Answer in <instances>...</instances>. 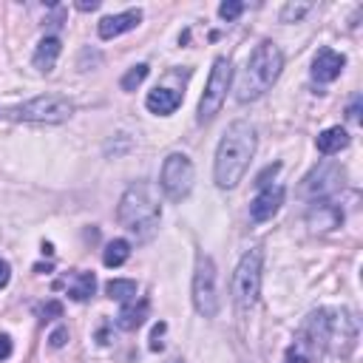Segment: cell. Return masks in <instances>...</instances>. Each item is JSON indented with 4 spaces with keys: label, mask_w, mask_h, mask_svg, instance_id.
Returning <instances> with one entry per match:
<instances>
[{
    "label": "cell",
    "mask_w": 363,
    "mask_h": 363,
    "mask_svg": "<svg viewBox=\"0 0 363 363\" xmlns=\"http://www.w3.org/2000/svg\"><path fill=\"white\" fill-rule=\"evenodd\" d=\"M242 12H244V4H242V0H227V4L219 6V15H222L225 20H236Z\"/></svg>",
    "instance_id": "7402d4cb"
},
{
    "label": "cell",
    "mask_w": 363,
    "mask_h": 363,
    "mask_svg": "<svg viewBox=\"0 0 363 363\" xmlns=\"http://www.w3.org/2000/svg\"><path fill=\"white\" fill-rule=\"evenodd\" d=\"M307 12H309V6H307V4H301V6H295V4H290V6H284V15H281V20H284V23H290L292 18L298 20V18H304Z\"/></svg>",
    "instance_id": "603a6c76"
},
{
    "label": "cell",
    "mask_w": 363,
    "mask_h": 363,
    "mask_svg": "<svg viewBox=\"0 0 363 363\" xmlns=\"http://www.w3.org/2000/svg\"><path fill=\"white\" fill-rule=\"evenodd\" d=\"M159 216H162V208H159V199H156V194H153V188L148 185V182H136V185H131L125 191V196L119 199V208H117L119 225L142 242L156 233Z\"/></svg>",
    "instance_id": "3957f363"
},
{
    "label": "cell",
    "mask_w": 363,
    "mask_h": 363,
    "mask_svg": "<svg viewBox=\"0 0 363 363\" xmlns=\"http://www.w3.org/2000/svg\"><path fill=\"white\" fill-rule=\"evenodd\" d=\"M230 80H233L230 60L216 57V63L210 69V77H208V85H205V94L199 100V122H208L222 111V105L227 100V91H230Z\"/></svg>",
    "instance_id": "5b68a950"
},
{
    "label": "cell",
    "mask_w": 363,
    "mask_h": 363,
    "mask_svg": "<svg viewBox=\"0 0 363 363\" xmlns=\"http://www.w3.org/2000/svg\"><path fill=\"white\" fill-rule=\"evenodd\" d=\"M71 114H74L71 100L60 94H40L15 111V117L26 122H66Z\"/></svg>",
    "instance_id": "ba28073f"
},
{
    "label": "cell",
    "mask_w": 363,
    "mask_h": 363,
    "mask_svg": "<svg viewBox=\"0 0 363 363\" xmlns=\"http://www.w3.org/2000/svg\"><path fill=\"white\" fill-rule=\"evenodd\" d=\"M253 153H256V131L250 122L239 119L233 122L222 142H219V150H216V165H213V176H216V185L230 191L236 188L239 182L244 179L250 162H253Z\"/></svg>",
    "instance_id": "6da1fadb"
},
{
    "label": "cell",
    "mask_w": 363,
    "mask_h": 363,
    "mask_svg": "<svg viewBox=\"0 0 363 363\" xmlns=\"http://www.w3.org/2000/svg\"><path fill=\"white\" fill-rule=\"evenodd\" d=\"M52 315H63V304H57V301H52V304H49L46 309H43V318H46V321H49Z\"/></svg>",
    "instance_id": "83f0119b"
},
{
    "label": "cell",
    "mask_w": 363,
    "mask_h": 363,
    "mask_svg": "<svg viewBox=\"0 0 363 363\" xmlns=\"http://www.w3.org/2000/svg\"><path fill=\"white\" fill-rule=\"evenodd\" d=\"M194 307L199 315L213 318L219 312V290H216V264L210 256L196 258L194 273Z\"/></svg>",
    "instance_id": "52a82bcc"
},
{
    "label": "cell",
    "mask_w": 363,
    "mask_h": 363,
    "mask_svg": "<svg viewBox=\"0 0 363 363\" xmlns=\"http://www.w3.org/2000/svg\"><path fill=\"white\" fill-rule=\"evenodd\" d=\"M315 145H318V150H321L323 156H332V153H340V150L349 145V133H346L340 125H335V128H326L323 133H318Z\"/></svg>",
    "instance_id": "2e32d148"
},
{
    "label": "cell",
    "mask_w": 363,
    "mask_h": 363,
    "mask_svg": "<svg viewBox=\"0 0 363 363\" xmlns=\"http://www.w3.org/2000/svg\"><path fill=\"white\" fill-rule=\"evenodd\" d=\"M343 66H346V57L343 54H338L332 49H321L315 54V60H312V77L318 83H332L335 77H340Z\"/></svg>",
    "instance_id": "8fae6325"
},
{
    "label": "cell",
    "mask_w": 363,
    "mask_h": 363,
    "mask_svg": "<svg viewBox=\"0 0 363 363\" xmlns=\"http://www.w3.org/2000/svg\"><path fill=\"white\" fill-rule=\"evenodd\" d=\"M60 52H63V46H60V40H57V37H43V40H40V46H37V52H35V69L49 74V71L54 69V63H57Z\"/></svg>",
    "instance_id": "9a60e30c"
},
{
    "label": "cell",
    "mask_w": 363,
    "mask_h": 363,
    "mask_svg": "<svg viewBox=\"0 0 363 363\" xmlns=\"http://www.w3.org/2000/svg\"><path fill=\"white\" fill-rule=\"evenodd\" d=\"M12 355V338L9 335H0V360H6Z\"/></svg>",
    "instance_id": "4316f807"
},
{
    "label": "cell",
    "mask_w": 363,
    "mask_h": 363,
    "mask_svg": "<svg viewBox=\"0 0 363 363\" xmlns=\"http://www.w3.org/2000/svg\"><path fill=\"white\" fill-rule=\"evenodd\" d=\"M9 278H12V267H9V261L0 258V290L9 284Z\"/></svg>",
    "instance_id": "484cf974"
},
{
    "label": "cell",
    "mask_w": 363,
    "mask_h": 363,
    "mask_svg": "<svg viewBox=\"0 0 363 363\" xmlns=\"http://www.w3.org/2000/svg\"><path fill=\"white\" fill-rule=\"evenodd\" d=\"M165 329H167L165 323H156V326H153V335H150V349H153V352L162 349V340H159V338L165 335Z\"/></svg>",
    "instance_id": "d4e9b609"
},
{
    "label": "cell",
    "mask_w": 363,
    "mask_h": 363,
    "mask_svg": "<svg viewBox=\"0 0 363 363\" xmlns=\"http://www.w3.org/2000/svg\"><path fill=\"white\" fill-rule=\"evenodd\" d=\"M94 290H97L94 273H77L74 281L69 284V295H71L74 301H88V298L94 295Z\"/></svg>",
    "instance_id": "ac0fdd59"
},
{
    "label": "cell",
    "mask_w": 363,
    "mask_h": 363,
    "mask_svg": "<svg viewBox=\"0 0 363 363\" xmlns=\"http://www.w3.org/2000/svg\"><path fill=\"white\" fill-rule=\"evenodd\" d=\"M145 77H148V66H145V63H139V66H133V69L122 77V83H119V85H122V91H136V85H142V80H145Z\"/></svg>",
    "instance_id": "44dd1931"
},
{
    "label": "cell",
    "mask_w": 363,
    "mask_h": 363,
    "mask_svg": "<svg viewBox=\"0 0 363 363\" xmlns=\"http://www.w3.org/2000/svg\"><path fill=\"white\" fill-rule=\"evenodd\" d=\"M281 69H284V54L275 43L264 40L256 46V52L250 54L239 83H236V100L239 102H253L258 100L261 94H267L275 80L281 77Z\"/></svg>",
    "instance_id": "7a4b0ae2"
},
{
    "label": "cell",
    "mask_w": 363,
    "mask_h": 363,
    "mask_svg": "<svg viewBox=\"0 0 363 363\" xmlns=\"http://www.w3.org/2000/svg\"><path fill=\"white\" fill-rule=\"evenodd\" d=\"M145 105H148V111H153V114H159V117H167V114H173V111L182 105V94L173 91V88H153V91L148 94Z\"/></svg>",
    "instance_id": "5bb4252c"
},
{
    "label": "cell",
    "mask_w": 363,
    "mask_h": 363,
    "mask_svg": "<svg viewBox=\"0 0 363 363\" xmlns=\"http://www.w3.org/2000/svg\"><path fill=\"white\" fill-rule=\"evenodd\" d=\"M128 256H131V244L125 239H114V242H108V247L102 253V264L105 267H122L128 261Z\"/></svg>",
    "instance_id": "d6986e66"
},
{
    "label": "cell",
    "mask_w": 363,
    "mask_h": 363,
    "mask_svg": "<svg viewBox=\"0 0 363 363\" xmlns=\"http://www.w3.org/2000/svg\"><path fill=\"white\" fill-rule=\"evenodd\" d=\"M338 185H340V170H338V165H321L318 170H312V173L304 179L301 194L309 196L312 202H318V199H326L329 194H335Z\"/></svg>",
    "instance_id": "9c48e42d"
},
{
    "label": "cell",
    "mask_w": 363,
    "mask_h": 363,
    "mask_svg": "<svg viewBox=\"0 0 363 363\" xmlns=\"http://www.w3.org/2000/svg\"><path fill=\"white\" fill-rule=\"evenodd\" d=\"M261 250H250L239 267H236V275H233V298H236V307L242 312H247L256 301H258V292H261Z\"/></svg>",
    "instance_id": "277c9868"
},
{
    "label": "cell",
    "mask_w": 363,
    "mask_h": 363,
    "mask_svg": "<svg viewBox=\"0 0 363 363\" xmlns=\"http://www.w3.org/2000/svg\"><path fill=\"white\" fill-rule=\"evenodd\" d=\"M284 205V188L281 185H267V188H261V194L250 202V219L253 222H267V219H273L275 213H278V208Z\"/></svg>",
    "instance_id": "30bf717a"
},
{
    "label": "cell",
    "mask_w": 363,
    "mask_h": 363,
    "mask_svg": "<svg viewBox=\"0 0 363 363\" xmlns=\"http://www.w3.org/2000/svg\"><path fill=\"white\" fill-rule=\"evenodd\" d=\"M145 318H148V301L125 304V307L119 309V315H117V326L125 329V332H133V329H139V326L145 323Z\"/></svg>",
    "instance_id": "e0dca14e"
},
{
    "label": "cell",
    "mask_w": 363,
    "mask_h": 363,
    "mask_svg": "<svg viewBox=\"0 0 363 363\" xmlns=\"http://www.w3.org/2000/svg\"><path fill=\"white\" fill-rule=\"evenodd\" d=\"M340 222H343L340 208H335V205H329V202H323V199H318V202L312 205V210H309V225H312V230H332V227H338Z\"/></svg>",
    "instance_id": "4fadbf2b"
},
{
    "label": "cell",
    "mask_w": 363,
    "mask_h": 363,
    "mask_svg": "<svg viewBox=\"0 0 363 363\" xmlns=\"http://www.w3.org/2000/svg\"><path fill=\"white\" fill-rule=\"evenodd\" d=\"M170 363H182V360H170Z\"/></svg>",
    "instance_id": "4dcf8cb0"
},
{
    "label": "cell",
    "mask_w": 363,
    "mask_h": 363,
    "mask_svg": "<svg viewBox=\"0 0 363 363\" xmlns=\"http://www.w3.org/2000/svg\"><path fill=\"white\" fill-rule=\"evenodd\" d=\"M105 292H108L111 301L128 304V301L136 298V281H131V278H114V281L105 284Z\"/></svg>",
    "instance_id": "ffe728a7"
},
{
    "label": "cell",
    "mask_w": 363,
    "mask_h": 363,
    "mask_svg": "<svg viewBox=\"0 0 363 363\" xmlns=\"http://www.w3.org/2000/svg\"><path fill=\"white\" fill-rule=\"evenodd\" d=\"M142 23V12L139 9H131V12H122V15H111V18H102L100 20V37L102 40H114L131 29H136Z\"/></svg>",
    "instance_id": "7c38bea8"
},
{
    "label": "cell",
    "mask_w": 363,
    "mask_h": 363,
    "mask_svg": "<svg viewBox=\"0 0 363 363\" xmlns=\"http://www.w3.org/2000/svg\"><path fill=\"white\" fill-rule=\"evenodd\" d=\"M77 9L80 12H94V9H100V0H91V4H88V0H83V4H77Z\"/></svg>",
    "instance_id": "f546056e"
},
{
    "label": "cell",
    "mask_w": 363,
    "mask_h": 363,
    "mask_svg": "<svg viewBox=\"0 0 363 363\" xmlns=\"http://www.w3.org/2000/svg\"><path fill=\"white\" fill-rule=\"evenodd\" d=\"M49 340H52V346H54V349H60V346H66V340H69V329H66V326H60V329H54Z\"/></svg>",
    "instance_id": "cb8c5ba5"
},
{
    "label": "cell",
    "mask_w": 363,
    "mask_h": 363,
    "mask_svg": "<svg viewBox=\"0 0 363 363\" xmlns=\"http://www.w3.org/2000/svg\"><path fill=\"white\" fill-rule=\"evenodd\" d=\"M194 176H196L194 162H191L185 153H170V156L165 159V165H162L159 185H162V191L167 194V199L182 202V199L191 194V188H194Z\"/></svg>",
    "instance_id": "8992f818"
},
{
    "label": "cell",
    "mask_w": 363,
    "mask_h": 363,
    "mask_svg": "<svg viewBox=\"0 0 363 363\" xmlns=\"http://www.w3.org/2000/svg\"><path fill=\"white\" fill-rule=\"evenodd\" d=\"M349 119H352V122L360 119V97H355V102H352V108H349Z\"/></svg>",
    "instance_id": "f1b7e54d"
}]
</instances>
